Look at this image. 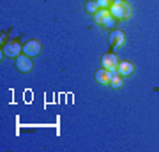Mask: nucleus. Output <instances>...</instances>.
<instances>
[{
    "label": "nucleus",
    "instance_id": "nucleus-13",
    "mask_svg": "<svg viewBox=\"0 0 159 152\" xmlns=\"http://www.w3.org/2000/svg\"><path fill=\"white\" fill-rule=\"evenodd\" d=\"M96 2L99 9H110V6H111V0H96Z\"/></svg>",
    "mask_w": 159,
    "mask_h": 152
},
{
    "label": "nucleus",
    "instance_id": "nucleus-8",
    "mask_svg": "<svg viewBox=\"0 0 159 152\" xmlns=\"http://www.w3.org/2000/svg\"><path fill=\"white\" fill-rule=\"evenodd\" d=\"M96 81L101 85H108L110 83V76H108V71L104 67H101L99 71H96Z\"/></svg>",
    "mask_w": 159,
    "mask_h": 152
},
{
    "label": "nucleus",
    "instance_id": "nucleus-14",
    "mask_svg": "<svg viewBox=\"0 0 159 152\" xmlns=\"http://www.w3.org/2000/svg\"><path fill=\"white\" fill-rule=\"evenodd\" d=\"M113 2H124V0H111V4H113Z\"/></svg>",
    "mask_w": 159,
    "mask_h": 152
},
{
    "label": "nucleus",
    "instance_id": "nucleus-5",
    "mask_svg": "<svg viewBox=\"0 0 159 152\" xmlns=\"http://www.w3.org/2000/svg\"><path fill=\"white\" fill-rule=\"evenodd\" d=\"M23 53L29 57H37L41 53V43L37 39H30L23 44Z\"/></svg>",
    "mask_w": 159,
    "mask_h": 152
},
{
    "label": "nucleus",
    "instance_id": "nucleus-3",
    "mask_svg": "<svg viewBox=\"0 0 159 152\" xmlns=\"http://www.w3.org/2000/svg\"><path fill=\"white\" fill-rule=\"evenodd\" d=\"M2 51H4V55L9 57V58H16V57L21 55L23 46H20V43H18V41H9V43H6V44H4Z\"/></svg>",
    "mask_w": 159,
    "mask_h": 152
},
{
    "label": "nucleus",
    "instance_id": "nucleus-10",
    "mask_svg": "<svg viewBox=\"0 0 159 152\" xmlns=\"http://www.w3.org/2000/svg\"><path fill=\"white\" fill-rule=\"evenodd\" d=\"M85 11L89 12V14H92V16L99 11V6H97L96 0H89V2H85Z\"/></svg>",
    "mask_w": 159,
    "mask_h": 152
},
{
    "label": "nucleus",
    "instance_id": "nucleus-9",
    "mask_svg": "<svg viewBox=\"0 0 159 152\" xmlns=\"http://www.w3.org/2000/svg\"><path fill=\"white\" fill-rule=\"evenodd\" d=\"M108 16H110V9H99V11L94 14V21L102 27V23H104V20H106Z\"/></svg>",
    "mask_w": 159,
    "mask_h": 152
},
{
    "label": "nucleus",
    "instance_id": "nucleus-2",
    "mask_svg": "<svg viewBox=\"0 0 159 152\" xmlns=\"http://www.w3.org/2000/svg\"><path fill=\"white\" fill-rule=\"evenodd\" d=\"M14 64H16V69L20 71V73H30L32 71V67H34V62H32V58H30L29 55H20L14 58Z\"/></svg>",
    "mask_w": 159,
    "mask_h": 152
},
{
    "label": "nucleus",
    "instance_id": "nucleus-4",
    "mask_svg": "<svg viewBox=\"0 0 159 152\" xmlns=\"http://www.w3.org/2000/svg\"><path fill=\"white\" fill-rule=\"evenodd\" d=\"M119 57L115 53H106V55L101 57V66L106 71H117V66H119Z\"/></svg>",
    "mask_w": 159,
    "mask_h": 152
},
{
    "label": "nucleus",
    "instance_id": "nucleus-6",
    "mask_svg": "<svg viewBox=\"0 0 159 152\" xmlns=\"http://www.w3.org/2000/svg\"><path fill=\"white\" fill-rule=\"evenodd\" d=\"M124 41H125V35H124L122 30H111V34H110V43H111V46H113L115 50L124 44Z\"/></svg>",
    "mask_w": 159,
    "mask_h": 152
},
{
    "label": "nucleus",
    "instance_id": "nucleus-12",
    "mask_svg": "<svg viewBox=\"0 0 159 152\" xmlns=\"http://www.w3.org/2000/svg\"><path fill=\"white\" fill-rule=\"evenodd\" d=\"M102 27H106V28H113L115 27V18L110 14L106 20H104V23H102Z\"/></svg>",
    "mask_w": 159,
    "mask_h": 152
},
{
    "label": "nucleus",
    "instance_id": "nucleus-7",
    "mask_svg": "<svg viewBox=\"0 0 159 152\" xmlns=\"http://www.w3.org/2000/svg\"><path fill=\"white\" fill-rule=\"evenodd\" d=\"M117 71H119L120 76H131V74L134 73V66L131 62H127V60H122V62H119V66H117Z\"/></svg>",
    "mask_w": 159,
    "mask_h": 152
},
{
    "label": "nucleus",
    "instance_id": "nucleus-11",
    "mask_svg": "<svg viewBox=\"0 0 159 152\" xmlns=\"http://www.w3.org/2000/svg\"><path fill=\"white\" fill-rule=\"evenodd\" d=\"M110 87H111V89H120V87H122V76H120V74H115L113 78H110Z\"/></svg>",
    "mask_w": 159,
    "mask_h": 152
},
{
    "label": "nucleus",
    "instance_id": "nucleus-1",
    "mask_svg": "<svg viewBox=\"0 0 159 152\" xmlns=\"http://www.w3.org/2000/svg\"><path fill=\"white\" fill-rule=\"evenodd\" d=\"M110 14L115 18V20H127L133 14V9L127 2H113L110 6Z\"/></svg>",
    "mask_w": 159,
    "mask_h": 152
}]
</instances>
